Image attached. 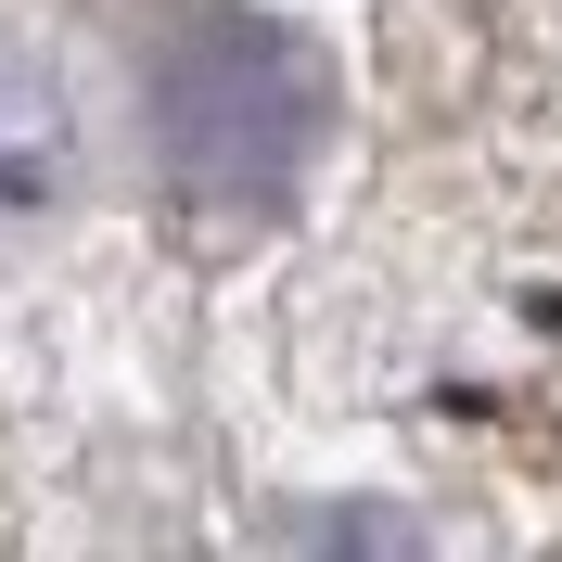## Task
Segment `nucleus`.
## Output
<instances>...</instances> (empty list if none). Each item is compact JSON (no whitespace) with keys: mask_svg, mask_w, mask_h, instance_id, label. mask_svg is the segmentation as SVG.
Listing matches in <instances>:
<instances>
[{"mask_svg":"<svg viewBox=\"0 0 562 562\" xmlns=\"http://www.w3.org/2000/svg\"><path fill=\"white\" fill-rule=\"evenodd\" d=\"M65 192H77V103H65V77L38 52L0 38V244L52 231Z\"/></svg>","mask_w":562,"mask_h":562,"instance_id":"nucleus-2","label":"nucleus"},{"mask_svg":"<svg viewBox=\"0 0 562 562\" xmlns=\"http://www.w3.org/2000/svg\"><path fill=\"white\" fill-rule=\"evenodd\" d=\"M154 154L192 205H269L319 154V52L256 13H179L154 52Z\"/></svg>","mask_w":562,"mask_h":562,"instance_id":"nucleus-1","label":"nucleus"}]
</instances>
